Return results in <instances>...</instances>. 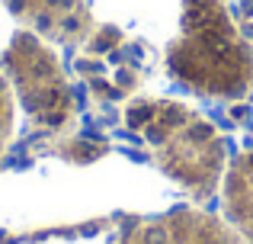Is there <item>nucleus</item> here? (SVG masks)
Here are the masks:
<instances>
[{"label":"nucleus","instance_id":"7","mask_svg":"<svg viewBox=\"0 0 253 244\" xmlns=\"http://www.w3.org/2000/svg\"><path fill=\"white\" fill-rule=\"evenodd\" d=\"M224 212L228 222L250 238L253 244V148L241 151L234 161L228 164V174H224Z\"/></svg>","mask_w":253,"mask_h":244},{"label":"nucleus","instance_id":"4","mask_svg":"<svg viewBox=\"0 0 253 244\" xmlns=\"http://www.w3.org/2000/svg\"><path fill=\"white\" fill-rule=\"evenodd\" d=\"M154 64V51L122 32L119 26H96L93 36L77 49L74 74L86 97L99 106H125L144 87Z\"/></svg>","mask_w":253,"mask_h":244},{"label":"nucleus","instance_id":"3","mask_svg":"<svg viewBox=\"0 0 253 244\" xmlns=\"http://www.w3.org/2000/svg\"><path fill=\"white\" fill-rule=\"evenodd\" d=\"M0 68L16 94V106L29 122L19 157L81 125V94L51 42L29 29L13 32L10 45L0 55Z\"/></svg>","mask_w":253,"mask_h":244},{"label":"nucleus","instance_id":"5","mask_svg":"<svg viewBox=\"0 0 253 244\" xmlns=\"http://www.w3.org/2000/svg\"><path fill=\"white\" fill-rule=\"evenodd\" d=\"M23 29L55 49H81L96 29V19L86 0H0Z\"/></svg>","mask_w":253,"mask_h":244},{"label":"nucleus","instance_id":"1","mask_svg":"<svg viewBox=\"0 0 253 244\" xmlns=\"http://www.w3.org/2000/svg\"><path fill=\"white\" fill-rule=\"evenodd\" d=\"M164 71L186 94L237 103L253 94V42L224 0H183Z\"/></svg>","mask_w":253,"mask_h":244},{"label":"nucleus","instance_id":"9","mask_svg":"<svg viewBox=\"0 0 253 244\" xmlns=\"http://www.w3.org/2000/svg\"><path fill=\"white\" fill-rule=\"evenodd\" d=\"M13 132H16V94H13L10 81H6L3 68H0V170H3L6 157H10Z\"/></svg>","mask_w":253,"mask_h":244},{"label":"nucleus","instance_id":"8","mask_svg":"<svg viewBox=\"0 0 253 244\" xmlns=\"http://www.w3.org/2000/svg\"><path fill=\"white\" fill-rule=\"evenodd\" d=\"M109 148L112 145L106 135L86 129V125H77V129L32 148L26 157H55V161H64V164H93V161L109 154Z\"/></svg>","mask_w":253,"mask_h":244},{"label":"nucleus","instance_id":"6","mask_svg":"<svg viewBox=\"0 0 253 244\" xmlns=\"http://www.w3.org/2000/svg\"><path fill=\"white\" fill-rule=\"evenodd\" d=\"M125 244H241V238L218 215L196 206H179L164 215L135 222Z\"/></svg>","mask_w":253,"mask_h":244},{"label":"nucleus","instance_id":"2","mask_svg":"<svg viewBox=\"0 0 253 244\" xmlns=\"http://www.w3.org/2000/svg\"><path fill=\"white\" fill-rule=\"evenodd\" d=\"M122 125L151 154L154 167L183 187L196 202L218 193L228 174V142L221 129L170 97H131L122 106Z\"/></svg>","mask_w":253,"mask_h":244}]
</instances>
